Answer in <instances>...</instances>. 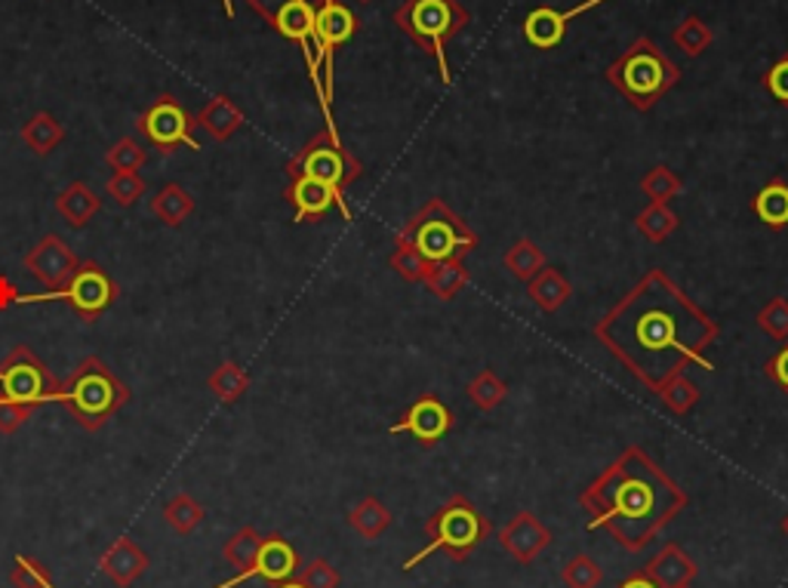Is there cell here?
I'll return each mask as SVG.
<instances>
[{
  "label": "cell",
  "instance_id": "1",
  "mask_svg": "<svg viewBox=\"0 0 788 588\" xmlns=\"http://www.w3.org/2000/svg\"><path fill=\"white\" fill-rule=\"evenodd\" d=\"M607 81L635 105V109H650L668 90L680 81V69L668 59L659 47L647 38L628 47L607 69Z\"/></svg>",
  "mask_w": 788,
  "mask_h": 588
},
{
  "label": "cell",
  "instance_id": "2",
  "mask_svg": "<svg viewBox=\"0 0 788 588\" xmlns=\"http://www.w3.org/2000/svg\"><path fill=\"white\" fill-rule=\"evenodd\" d=\"M127 401H130L127 385L118 383V376L99 357L81 361V367L71 373L69 385L59 388V404H65L74 423L90 432L109 423Z\"/></svg>",
  "mask_w": 788,
  "mask_h": 588
},
{
  "label": "cell",
  "instance_id": "3",
  "mask_svg": "<svg viewBox=\"0 0 788 588\" xmlns=\"http://www.w3.org/2000/svg\"><path fill=\"white\" fill-rule=\"evenodd\" d=\"M394 22L401 26V31H407L420 47H425L428 53L435 55L441 78L449 81L447 53H444L447 47L444 43H447L449 34H456L468 22L463 3L459 0H407V3L397 7Z\"/></svg>",
  "mask_w": 788,
  "mask_h": 588
},
{
  "label": "cell",
  "instance_id": "4",
  "mask_svg": "<svg viewBox=\"0 0 788 588\" xmlns=\"http://www.w3.org/2000/svg\"><path fill=\"white\" fill-rule=\"evenodd\" d=\"M401 237L416 246L428 262L463 260L475 246V234L468 232V225L456 213H449L444 201H432V204L422 206L420 213L404 225Z\"/></svg>",
  "mask_w": 788,
  "mask_h": 588
},
{
  "label": "cell",
  "instance_id": "5",
  "mask_svg": "<svg viewBox=\"0 0 788 588\" xmlns=\"http://www.w3.org/2000/svg\"><path fill=\"white\" fill-rule=\"evenodd\" d=\"M425 530H428V536H432V543L422 548L420 555H413V558L404 564V570H413L416 564L425 561V558H428L432 551H437V548H447V551H453L456 558H463L468 548L484 539L487 524H484V518H481L468 503L456 499V503H449L447 508H441L435 518L428 520Z\"/></svg>",
  "mask_w": 788,
  "mask_h": 588
},
{
  "label": "cell",
  "instance_id": "6",
  "mask_svg": "<svg viewBox=\"0 0 788 588\" xmlns=\"http://www.w3.org/2000/svg\"><path fill=\"white\" fill-rule=\"evenodd\" d=\"M0 395L38 407L47 401H59V385L31 348L16 345L10 357L0 364Z\"/></svg>",
  "mask_w": 788,
  "mask_h": 588
},
{
  "label": "cell",
  "instance_id": "7",
  "mask_svg": "<svg viewBox=\"0 0 788 588\" xmlns=\"http://www.w3.org/2000/svg\"><path fill=\"white\" fill-rule=\"evenodd\" d=\"M114 284L111 277L99 265L87 262L81 265L74 277L62 290H47L38 296H19V302H69L71 308L83 317V321H95L114 302Z\"/></svg>",
  "mask_w": 788,
  "mask_h": 588
},
{
  "label": "cell",
  "instance_id": "8",
  "mask_svg": "<svg viewBox=\"0 0 788 588\" xmlns=\"http://www.w3.org/2000/svg\"><path fill=\"white\" fill-rule=\"evenodd\" d=\"M290 170H293V176L321 179L326 185H333L336 192H342L352 179L361 176V166L342 151L340 136H333V133L317 136L312 145H305V151L293 161Z\"/></svg>",
  "mask_w": 788,
  "mask_h": 588
},
{
  "label": "cell",
  "instance_id": "9",
  "mask_svg": "<svg viewBox=\"0 0 788 588\" xmlns=\"http://www.w3.org/2000/svg\"><path fill=\"white\" fill-rule=\"evenodd\" d=\"M78 268H81V262L59 234L41 237L38 246L26 256V272H31V277H38L47 290L65 287Z\"/></svg>",
  "mask_w": 788,
  "mask_h": 588
},
{
  "label": "cell",
  "instance_id": "10",
  "mask_svg": "<svg viewBox=\"0 0 788 588\" xmlns=\"http://www.w3.org/2000/svg\"><path fill=\"white\" fill-rule=\"evenodd\" d=\"M139 130L163 151H170L173 145H189V149L194 151L201 149V145L189 136L191 118L173 99H161L154 109H149V114L139 121Z\"/></svg>",
  "mask_w": 788,
  "mask_h": 588
},
{
  "label": "cell",
  "instance_id": "11",
  "mask_svg": "<svg viewBox=\"0 0 788 588\" xmlns=\"http://www.w3.org/2000/svg\"><path fill=\"white\" fill-rule=\"evenodd\" d=\"M354 16L336 3V0H326L324 7L317 10L314 16V31H317V41H321V50H324V97L330 102L333 97V50L345 43L354 34Z\"/></svg>",
  "mask_w": 788,
  "mask_h": 588
},
{
  "label": "cell",
  "instance_id": "12",
  "mask_svg": "<svg viewBox=\"0 0 788 588\" xmlns=\"http://www.w3.org/2000/svg\"><path fill=\"white\" fill-rule=\"evenodd\" d=\"M286 197H290V204L296 206V222L317 220V216H324L330 206H340L342 216L352 220V210L345 204L342 192H336L333 185H326L321 179L293 176V185H290Z\"/></svg>",
  "mask_w": 788,
  "mask_h": 588
},
{
  "label": "cell",
  "instance_id": "13",
  "mask_svg": "<svg viewBox=\"0 0 788 588\" xmlns=\"http://www.w3.org/2000/svg\"><path fill=\"white\" fill-rule=\"evenodd\" d=\"M449 423H453V416H449V410L437 397H420L407 410V416L397 425H392V432L394 435L410 432V435L422 440V444H435V440L447 435Z\"/></svg>",
  "mask_w": 788,
  "mask_h": 588
},
{
  "label": "cell",
  "instance_id": "14",
  "mask_svg": "<svg viewBox=\"0 0 788 588\" xmlns=\"http://www.w3.org/2000/svg\"><path fill=\"white\" fill-rule=\"evenodd\" d=\"M598 3H604V0H585V3L573 7V10H564V13H555V10H548V7H539V10H533V13L527 16L524 34H527V41H531L536 50H555L557 43L564 41L567 22L576 19V16L588 13V10H595Z\"/></svg>",
  "mask_w": 788,
  "mask_h": 588
},
{
  "label": "cell",
  "instance_id": "15",
  "mask_svg": "<svg viewBox=\"0 0 788 588\" xmlns=\"http://www.w3.org/2000/svg\"><path fill=\"white\" fill-rule=\"evenodd\" d=\"M145 567H149V555H145V551H142L130 536L114 539L109 551L99 558V570L109 576L111 582H114L118 588L133 586L139 576L145 574Z\"/></svg>",
  "mask_w": 788,
  "mask_h": 588
},
{
  "label": "cell",
  "instance_id": "16",
  "mask_svg": "<svg viewBox=\"0 0 788 588\" xmlns=\"http://www.w3.org/2000/svg\"><path fill=\"white\" fill-rule=\"evenodd\" d=\"M499 539H503V548H508L515 558L531 561L533 555H539V551L545 548L548 534H545V527L539 524V520L533 518V515H517V518L505 527L503 534H499Z\"/></svg>",
  "mask_w": 788,
  "mask_h": 588
},
{
  "label": "cell",
  "instance_id": "17",
  "mask_svg": "<svg viewBox=\"0 0 788 588\" xmlns=\"http://www.w3.org/2000/svg\"><path fill=\"white\" fill-rule=\"evenodd\" d=\"M55 210L71 229H83L102 210V204H99V194L87 182H71L69 189L55 197Z\"/></svg>",
  "mask_w": 788,
  "mask_h": 588
},
{
  "label": "cell",
  "instance_id": "18",
  "mask_svg": "<svg viewBox=\"0 0 788 588\" xmlns=\"http://www.w3.org/2000/svg\"><path fill=\"white\" fill-rule=\"evenodd\" d=\"M527 290H531V300L536 302L543 312H557L564 302L570 300L573 293L570 281L560 272H555V268H543L536 277H531V281H527Z\"/></svg>",
  "mask_w": 788,
  "mask_h": 588
},
{
  "label": "cell",
  "instance_id": "19",
  "mask_svg": "<svg viewBox=\"0 0 788 588\" xmlns=\"http://www.w3.org/2000/svg\"><path fill=\"white\" fill-rule=\"evenodd\" d=\"M425 287L435 293L437 300H453L468 287V272H465L463 260H444L432 262V272L425 277Z\"/></svg>",
  "mask_w": 788,
  "mask_h": 588
},
{
  "label": "cell",
  "instance_id": "20",
  "mask_svg": "<svg viewBox=\"0 0 788 588\" xmlns=\"http://www.w3.org/2000/svg\"><path fill=\"white\" fill-rule=\"evenodd\" d=\"M256 567L262 579H272V582L286 579V576L296 570V551L286 546L284 539H277V536H274V539H265L256 558Z\"/></svg>",
  "mask_w": 788,
  "mask_h": 588
},
{
  "label": "cell",
  "instance_id": "21",
  "mask_svg": "<svg viewBox=\"0 0 788 588\" xmlns=\"http://www.w3.org/2000/svg\"><path fill=\"white\" fill-rule=\"evenodd\" d=\"M191 210H194L191 194L185 192L182 185H176V182H173V185H163L158 197L151 201V213H154L163 225H173V229L189 220Z\"/></svg>",
  "mask_w": 788,
  "mask_h": 588
},
{
  "label": "cell",
  "instance_id": "22",
  "mask_svg": "<svg viewBox=\"0 0 788 588\" xmlns=\"http://www.w3.org/2000/svg\"><path fill=\"white\" fill-rule=\"evenodd\" d=\"M206 385H210V392H213L222 404H234V401L250 388V376H246V369L241 367V364L222 361V364L210 373Z\"/></svg>",
  "mask_w": 788,
  "mask_h": 588
},
{
  "label": "cell",
  "instance_id": "23",
  "mask_svg": "<svg viewBox=\"0 0 788 588\" xmlns=\"http://www.w3.org/2000/svg\"><path fill=\"white\" fill-rule=\"evenodd\" d=\"M638 348H659V352L678 348V355L687 357V352L675 345V321L668 315H659V312L638 317Z\"/></svg>",
  "mask_w": 788,
  "mask_h": 588
},
{
  "label": "cell",
  "instance_id": "24",
  "mask_svg": "<svg viewBox=\"0 0 788 588\" xmlns=\"http://www.w3.org/2000/svg\"><path fill=\"white\" fill-rule=\"evenodd\" d=\"M690 576H694V564L687 561L678 548H666L650 567V579L659 588H684Z\"/></svg>",
  "mask_w": 788,
  "mask_h": 588
},
{
  "label": "cell",
  "instance_id": "25",
  "mask_svg": "<svg viewBox=\"0 0 788 588\" xmlns=\"http://www.w3.org/2000/svg\"><path fill=\"white\" fill-rule=\"evenodd\" d=\"M650 511V490L638 484V480H628V484H619L616 487V508H610L607 515L595 518L588 527H600L604 520H613L616 515H647Z\"/></svg>",
  "mask_w": 788,
  "mask_h": 588
},
{
  "label": "cell",
  "instance_id": "26",
  "mask_svg": "<svg viewBox=\"0 0 788 588\" xmlns=\"http://www.w3.org/2000/svg\"><path fill=\"white\" fill-rule=\"evenodd\" d=\"M392 268L401 274L404 281H410V284H425V277L432 272V262L425 260L410 241L397 237V246H394L392 253Z\"/></svg>",
  "mask_w": 788,
  "mask_h": 588
},
{
  "label": "cell",
  "instance_id": "27",
  "mask_svg": "<svg viewBox=\"0 0 788 588\" xmlns=\"http://www.w3.org/2000/svg\"><path fill=\"white\" fill-rule=\"evenodd\" d=\"M505 268L515 274L517 281H531L545 268V253L533 241H517L505 253Z\"/></svg>",
  "mask_w": 788,
  "mask_h": 588
},
{
  "label": "cell",
  "instance_id": "28",
  "mask_svg": "<svg viewBox=\"0 0 788 588\" xmlns=\"http://www.w3.org/2000/svg\"><path fill=\"white\" fill-rule=\"evenodd\" d=\"M163 520H166L179 536H189L191 530H198V524L204 520V508L198 506L189 493H179V496H173V499L166 503V508H163Z\"/></svg>",
  "mask_w": 788,
  "mask_h": 588
},
{
  "label": "cell",
  "instance_id": "29",
  "mask_svg": "<svg viewBox=\"0 0 788 588\" xmlns=\"http://www.w3.org/2000/svg\"><path fill=\"white\" fill-rule=\"evenodd\" d=\"M755 213H758L767 225H774V229L788 225V185L770 182V185L755 197Z\"/></svg>",
  "mask_w": 788,
  "mask_h": 588
},
{
  "label": "cell",
  "instance_id": "30",
  "mask_svg": "<svg viewBox=\"0 0 788 588\" xmlns=\"http://www.w3.org/2000/svg\"><path fill=\"white\" fill-rule=\"evenodd\" d=\"M62 126L50 118V114H38V118H31V123H26V130H22V139H26V145L34 154H50V151L62 142Z\"/></svg>",
  "mask_w": 788,
  "mask_h": 588
},
{
  "label": "cell",
  "instance_id": "31",
  "mask_svg": "<svg viewBox=\"0 0 788 588\" xmlns=\"http://www.w3.org/2000/svg\"><path fill=\"white\" fill-rule=\"evenodd\" d=\"M680 225V220L671 213V206L668 204H650L644 213L638 216V232L647 237V241H653V244H659V241H666L668 234L675 232Z\"/></svg>",
  "mask_w": 788,
  "mask_h": 588
},
{
  "label": "cell",
  "instance_id": "32",
  "mask_svg": "<svg viewBox=\"0 0 788 588\" xmlns=\"http://www.w3.org/2000/svg\"><path fill=\"white\" fill-rule=\"evenodd\" d=\"M262 536L253 530V527H244V530H238V534L225 543V561L234 564V567H241V570H246V567H253L259 558V551H262Z\"/></svg>",
  "mask_w": 788,
  "mask_h": 588
},
{
  "label": "cell",
  "instance_id": "33",
  "mask_svg": "<svg viewBox=\"0 0 788 588\" xmlns=\"http://www.w3.org/2000/svg\"><path fill=\"white\" fill-rule=\"evenodd\" d=\"M505 395H508V388H505V383L493 369H484L468 385V397H472V404H475L477 410H496L505 401Z\"/></svg>",
  "mask_w": 788,
  "mask_h": 588
},
{
  "label": "cell",
  "instance_id": "34",
  "mask_svg": "<svg viewBox=\"0 0 788 588\" xmlns=\"http://www.w3.org/2000/svg\"><path fill=\"white\" fill-rule=\"evenodd\" d=\"M656 392L663 395V401H666L675 413H690L696 407V401H699V388H696L694 379H687L684 373H675V376L666 379Z\"/></svg>",
  "mask_w": 788,
  "mask_h": 588
},
{
  "label": "cell",
  "instance_id": "35",
  "mask_svg": "<svg viewBox=\"0 0 788 588\" xmlns=\"http://www.w3.org/2000/svg\"><path fill=\"white\" fill-rule=\"evenodd\" d=\"M640 192L650 197V204H668L680 192L678 173H671L668 166H653L650 173L640 179Z\"/></svg>",
  "mask_w": 788,
  "mask_h": 588
},
{
  "label": "cell",
  "instance_id": "36",
  "mask_svg": "<svg viewBox=\"0 0 788 588\" xmlns=\"http://www.w3.org/2000/svg\"><path fill=\"white\" fill-rule=\"evenodd\" d=\"M352 524L357 534H364L367 539H376V536L392 524V518H388V511H385L376 499H364V503L352 511Z\"/></svg>",
  "mask_w": 788,
  "mask_h": 588
},
{
  "label": "cell",
  "instance_id": "37",
  "mask_svg": "<svg viewBox=\"0 0 788 588\" xmlns=\"http://www.w3.org/2000/svg\"><path fill=\"white\" fill-rule=\"evenodd\" d=\"M201 123L213 133L216 139H229L241 126V111L232 109L229 102H213L210 109L201 114Z\"/></svg>",
  "mask_w": 788,
  "mask_h": 588
},
{
  "label": "cell",
  "instance_id": "38",
  "mask_svg": "<svg viewBox=\"0 0 788 588\" xmlns=\"http://www.w3.org/2000/svg\"><path fill=\"white\" fill-rule=\"evenodd\" d=\"M105 192H109V197H114L118 206H133L145 194V182L139 173H114L105 185Z\"/></svg>",
  "mask_w": 788,
  "mask_h": 588
},
{
  "label": "cell",
  "instance_id": "39",
  "mask_svg": "<svg viewBox=\"0 0 788 588\" xmlns=\"http://www.w3.org/2000/svg\"><path fill=\"white\" fill-rule=\"evenodd\" d=\"M675 43H678L684 53H703L708 43H711V31H708L706 22H699V19H687L684 26L675 31Z\"/></svg>",
  "mask_w": 788,
  "mask_h": 588
},
{
  "label": "cell",
  "instance_id": "40",
  "mask_svg": "<svg viewBox=\"0 0 788 588\" xmlns=\"http://www.w3.org/2000/svg\"><path fill=\"white\" fill-rule=\"evenodd\" d=\"M109 164L114 166V173H137L139 166L145 164V149H139V142L133 139H121L109 151Z\"/></svg>",
  "mask_w": 788,
  "mask_h": 588
},
{
  "label": "cell",
  "instance_id": "41",
  "mask_svg": "<svg viewBox=\"0 0 788 588\" xmlns=\"http://www.w3.org/2000/svg\"><path fill=\"white\" fill-rule=\"evenodd\" d=\"M764 333H770L774 339H788V300H770L758 315Z\"/></svg>",
  "mask_w": 788,
  "mask_h": 588
},
{
  "label": "cell",
  "instance_id": "42",
  "mask_svg": "<svg viewBox=\"0 0 788 588\" xmlns=\"http://www.w3.org/2000/svg\"><path fill=\"white\" fill-rule=\"evenodd\" d=\"M34 416V404L10 401L0 395V435H13L16 428H22Z\"/></svg>",
  "mask_w": 788,
  "mask_h": 588
},
{
  "label": "cell",
  "instance_id": "43",
  "mask_svg": "<svg viewBox=\"0 0 788 588\" xmlns=\"http://www.w3.org/2000/svg\"><path fill=\"white\" fill-rule=\"evenodd\" d=\"M564 579H567V586L570 588H595L600 579L598 564L592 561V558H576V561L567 567Z\"/></svg>",
  "mask_w": 788,
  "mask_h": 588
},
{
  "label": "cell",
  "instance_id": "44",
  "mask_svg": "<svg viewBox=\"0 0 788 588\" xmlns=\"http://www.w3.org/2000/svg\"><path fill=\"white\" fill-rule=\"evenodd\" d=\"M13 586L16 588H43V579H47V570H43L41 564L31 561V558H16V567H13Z\"/></svg>",
  "mask_w": 788,
  "mask_h": 588
},
{
  "label": "cell",
  "instance_id": "45",
  "mask_svg": "<svg viewBox=\"0 0 788 588\" xmlns=\"http://www.w3.org/2000/svg\"><path fill=\"white\" fill-rule=\"evenodd\" d=\"M300 582L305 588H336L340 576H336V570H333L326 561H312L309 567H305V574H302Z\"/></svg>",
  "mask_w": 788,
  "mask_h": 588
},
{
  "label": "cell",
  "instance_id": "46",
  "mask_svg": "<svg viewBox=\"0 0 788 588\" xmlns=\"http://www.w3.org/2000/svg\"><path fill=\"white\" fill-rule=\"evenodd\" d=\"M767 87H770V93H774L779 102H786L788 105V59H782L779 65H776L774 71H770V78H767Z\"/></svg>",
  "mask_w": 788,
  "mask_h": 588
},
{
  "label": "cell",
  "instance_id": "47",
  "mask_svg": "<svg viewBox=\"0 0 788 588\" xmlns=\"http://www.w3.org/2000/svg\"><path fill=\"white\" fill-rule=\"evenodd\" d=\"M770 376H774L776 383L782 385V388L788 392V345L782 348V352H779V355H776L774 364H770Z\"/></svg>",
  "mask_w": 788,
  "mask_h": 588
},
{
  "label": "cell",
  "instance_id": "48",
  "mask_svg": "<svg viewBox=\"0 0 788 588\" xmlns=\"http://www.w3.org/2000/svg\"><path fill=\"white\" fill-rule=\"evenodd\" d=\"M623 588H659V586L653 582L650 576H638V579H632V582H626Z\"/></svg>",
  "mask_w": 788,
  "mask_h": 588
},
{
  "label": "cell",
  "instance_id": "49",
  "mask_svg": "<svg viewBox=\"0 0 788 588\" xmlns=\"http://www.w3.org/2000/svg\"><path fill=\"white\" fill-rule=\"evenodd\" d=\"M281 588H305L302 582H286V586H281Z\"/></svg>",
  "mask_w": 788,
  "mask_h": 588
},
{
  "label": "cell",
  "instance_id": "50",
  "mask_svg": "<svg viewBox=\"0 0 788 588\" xmlns=\"http://www.w3.org/2000/svg\"><path fill=\"white\" fill-rule=\"evenodd\" d=\"M43 588H55L53 582H50V576H47V579H43Z\"/></svg>",
  "mask_w": 788,
  "mask_h": 588
},
{
  "label": "cell",
  "instance_id": "51",
  "mask_svg": "<svg viewBox=\"0 0 788 588\" xmlns=\"http://www.w3.org/2000/svg\"><path fill=\"white\" fill-rule=\"evenodd\" d=\"M786 530H788V520H786Z\"/></svg>",
  "mask_w": 788,
  "mask_h": 588
}]
</instances>
